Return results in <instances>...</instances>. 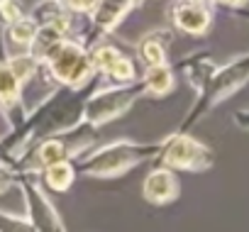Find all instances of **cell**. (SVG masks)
Returning a JSON list of instances; mask_svg holds the SVG:
<instances>
[{
    "mask_svg": "<svg viewBox=\"0 0 249 232\" xmlns=\"http://www.w3.org/2000/svg\"><path fill=\"white\" fill-rule=\"evenodd\" d=\"M161 142L159 144H137V142H112L107 147L95 149L90 157H86L78 164V171L86 176H98V178H110L120 176L127 169L159 157Z\"/></svg>",
    "mask_w": 249,
    "mask_h": 232,
    "instance_id": "1",
    "label": "cell"
},
{
    "mask_svg": "<svg viewBox=\"0 0 249 232\" xmlns=\"http://www.w3.org/2000/svg\"><path fill=\"white\" fill-rule=\"evenodd\" d=\"M249 78V54L237 56L234 61H230L222 69H215L213 76L203 83V88L198 90V100L196 107L186 115V120L181 123L178 132H186V127H191V123H196L200 115H205L210 107H215L220 100L230 98L237 88H242V83Z\"/></svg>",
    "mask_w": 249,
    "mask_h": 232,
    "instance_id": "2",
    "label": "cell"
},
{
    "mask_svg": "<svg viewBox=\"0 0 249 232\" xmlns=\"http://www.w3.org/2000/svg\"><path fill=\"white\" fill-rule=\"evenodd\" d=\"M42 64L49 69L54 81H59L61 86H71V88L88 86L93 76L90 54L71 39H61L59 44H54Z\"/></svg>",
    "mask_w": 249,
    "mask_h": 232,
    "instance_id": "3",
    "label": "cell"
},
{
    "mask_svg": "<svg viewBox=\"0 0 249 232\" xmlns=\"http://www.w3.org/2000/svg\"><path fill=\"white\" fill-rule=\"evenodd\" d=\"M147 88L144 83H124L117 88H105L95 95H90L86 100V110H83V120L90 125H105L110 120H115L117 115H122L140 95H144Z\"/></svg>",
    "mask_w": 249,
    "mask_h": 232,
    "instance_id": "4",
    "label": "cell"
},
{
    "mask_svg": "<svg viewBox=\"0 0 249 232\" xmlns=\"http://www.w3.org/2000/svg\"><path fill=\"white\" fill-rule=\"evenodd\" d=\"M159 159H161V164H166L169 169L203 171V169H210V164H213V152H210L203 142L193 140L191 135L176 132L174 137H169V140L161 142Z\"/></svg>",
    "mask_w": 249,
    "mask_h": 232,
    "instance_id": "5",
    "label": "cell"
},
{
    "mask_svg": "<svg viewBox=\"0 0 249 232\" xmlns=\"http://www.w3.org/2000/svg\"><path fill=\"white\" fill-rule=\"evenodd\" d=\"M22 193L27 198L30 222L35 225L37 232H66L64 225H61V220H59V213L52 208V203L47 200V196L30 178H22Z\"/></svg>",
    "mask_w": 249,
    "mask_h": 232,
    "instance_id": "6",
    "label": "cell"
},
{
    "mask_svg": "<svg viewBox=\"0 0 249 232\" xmlns=\"http://www.w3.org/2000/svg\"><path fill=\"white\" fill-rule=\"evenodd\" d=\"M171 20L188 35H203L210 27V10L203 0H178L171 10Z\"/></svg>",
    "mask_w": 249,
    "mask_h": 232,
    "instance_id": "7",
    "label": "cell"
},
{
    "mask_svg": "<svg viewBox=\"0 0 249 232\" xmlns=\"http://www.w3.org/2000/svg\"><path fill=\"white\" fill-rule=\"evenodd\" d=\"M144 198L154 205H166L171 200H176L178 196V178L169 166L154 169L147 178H144V188H142Z\"/></svg>",
    "mask_w": 249,
    "mask_h": 232,
    "instance_id": "8",
    "label": "cell"
},
{
    "mask_svg": "<svg viewBox=\"0 0 249 232\" xmlns=\"http://www.w3.org/2000/svg\"><path fill=\"white\" fill-rule=\"evenodd\" d=\"M132 5H135V0H98L90 10V22L98 32H110L130 13Z\"/></svg>",
    "mask_w": 249,
    "mask_h": 232,
    "instance_id": "9",
    "label": "cell"
},
{
    "mask_svg": "<svg viewBox=\"0 0 249 232\" xmlns=\"http://www.w3.org/2000/svg\"><path fill=\"white\" fill-rule=\"evenodd\" d=\"M39 25L32 18H20L13 25H5V42L10 49H15V54H25L30 52L35 37H37Z\"/></svg>",
    "mask_w": 249,
    "mask_h": 232,
    "instance_id": "10",
    "label": "cell"
},
{
    "mask_svg": "<svg viewBox=\"0 0 249 232\" xmlns=\"http://www.w3.org/2000/svg\"><path fill=\"white\" fill-rule=\"evenodd\" d=\"M20 93H22L20 78L13 73L8 59H0V105L3 107L18 105L20 103Z\"/></svg>",
    "mask_w": 249,
    "mask_h": 232,
    "instance_id": "11",
    "label": "cell"
},
{
    "mask_svg": "<svg viewBox=\"0 0 249 232\" xmlns=\"http://www.w3.org/2000/svg\"><path fill=\"white\" fill-rule=\"evenodd\" d=\"M137 56L144 66H159L166 64V49L161 42V32H152L137 44Z\"/></svg>",
    "mask_w": 249,
    "mask_h": 232,
    "instance_id": "12",
    "label": "cell"
},
{
    "mask_svg": "<svg viewBox=\"0 0 249 232\" xmlns=\"http://www.w3.org/2000/svg\"><path fill=\"white\" fill-rule=\"evenodd\" d=\"M147 93H154V95H164L174 88V73L166 64H159V66H147L144 71V78H142Z\"/></svg>",
    "mask_w": 249,
    "mask_h": 232,
    "instance_id": "13",
    "label": "cell"
},
{
    "mask_svg": "<svg viewBox=\"0 0 249 232\" xmlns=\"http://www.w3.org/2000/svg\"><path fill=\"white\" fill-rule=\"evenodd\" d=\"M73 176H76V169H73L71 161H56V164L42 169V181H44L49 188H54V191H66V188H71Z\"/></svg>",
    "mask_w": 249,
    "mask_h": 232,
    "instance_id": "14",
    "label": "cell"
},
{
    "mask_svg": "<svg viewBox=\"0 0 249 232\" xmlns=\"http://www.w3.org/2000/svg\"><path fill=\"white\" fill-rule=\"evenodd\" d=\"M213 71H215V64L205 54H198V56H193V59L186 61V78L191 81V86L196 90L203 88V83L213 76Z\"/></svg>",
    "mask_w": 249,
    "mask_h": 232,
    "instance_id": "15",
    "label": "cell"
},
{
    "mask_svg": "<svg viewBox=\"0 0 249 232\" xmlns=\"http://www.w3.org/2000/svg\"><path fill=\"white\" fill-rule=\"evenodd\" d=\"M105 78L110 81V83H117V86H124V83H132L135 78H137V73H135V64H132V59H127L124 54H120L115 61H112V66L105 71Z\"/></svg>",
    "mask_w": 249,
    "mask_h": 232,
    "instance_id": "16",
    "label": "cell"
},
{
    "mask_svg": "<svg viewBox=\"0 0 249 232\" xmlns=\"http://www.w3.org/2000/svg\"><path fill=\"white\" fill-rule=\"evenodd\" d=\"M20 18H25L22 0H0V22H3V25H13Z\"/></svg>",
    "mask_w": 249,
    "mask_h": 232,
    "instance_id": "17",
    "label": "cell"
},
{
    "mask_svg": "<svg viewBox=\"0 0 249 232\" xmlns=\"http://www.w3.org/2000/svg\"><path fill=\"white\" fill-rule=\"evenodd\" d=\"M0 232H37V230H35V225L30 220L0 213Z\"/></svg>",
    "mask_w": 249,
    "mask_h": 232,
    "instance_id": "18",
    "label": "cell"
},
{
    "mask_svg": "<svg viewBox=\"0 0 249 232\" xmlns=\"http://www.w3.org/2000/svg\"><path fill=\"white\" fill-rule=\"evenodd\" d=\"M61 3L69 13H88V10H93L98 0H61Z\"/></svg>",
    "mask_w": 249,
    "mask_h": 232,
    "instance_id": "19",
    "label": "cell"
},
{
    "mask_svg": "<svg viewBox=\"0 0 249 232\" xmlns=\"http://www.w3.org/2000/svg\"><path fill=\"white\" fill-rule=\"evenodd\" d=\"M10 183H15V171L8 169L3 161H0V191H5Z\"/></svg>",
    "mask_w": 249,
    "mask_h": 232,
    "instance_id": "20",
    "label": "cell"
},
{
    "mask_svg": "<svg viewBox=\"0 0 249 232\" xmlns=\"http://www.w3.org/2000/svg\"><path fill=\"white\" fill-rule=\"evenodd\" d=\"M234 120H237L242 127H249V112H237V115H234Z\"/></svg>",
    "mask_w": 249,
    "mask_h": 232,
    "instance_id": "21",
    "label": "cell"
},
{
    "mask_svg": "<svg viewBox=\"0 0 249 232\" xmlns=\"http://www.w3.org/2000/svg\"><path fill=\"white\" fill-rule=\"evenodd\" d=\"M222 5H230V8H239V5H244L247 0H220Z\"/></svg>",
    "mask_w": 249,
    "mask_h": 232,
    "instance_id": "22",
    "label": "cell"
},
{
    "mask_svg": "<svg viewBox=\"0 0 249 232\" xmlns=\"http://www.w3.org/2000/svg\"><path fill=\"white\" fill-rule=\"evenodd\" d=\"M237 15L244 18V20H249V10H237Z\"/></svg>",
    "mask_w": 249,
    "mask_h": 232,
    "instance_id": "23",
    "label": "cell"
},
{
    "mask_svg": "<svg viewBox=\"0 0 249 232\" xmlns=\"http://www.w3.org/2000/svg\"><path fill=\"white\" fill-rule=\"evenodd\" d=\"M203 3H205V0H203Z\"/></svg>",
    "mask_w": 249,
    "mask_h": 232,
    "instance_id": "24",
    "label": "cell"
}]
</instances>
